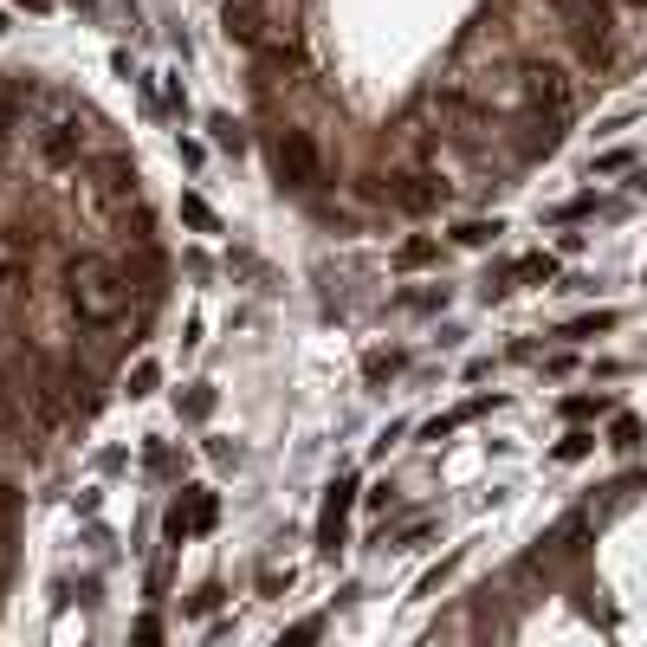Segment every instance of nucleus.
<instances>
[{
    "label": "nucleus",
    "mask_w": 647,
    "mask_h": 647,
    "mask_svg": "<svg viewBox=\"0 0 647 647\" xmlns=\"http://www.w3.org/2000/svg\"><path fill=\"white\" fill-rule=\"evenodd\" d=\"M628 7H647V0H628Z\"/></svg>",
    "instance_id": "nucleus-28"
},
{
    "label": "nucleus",
    "mask_w": 647,
    "mask_h": 647,
    "mask_svg": "<svg viewBox=\"0 0 647 647\" xmlns=\"http://www.w3.org/2000/svg\"><path fill=\"white\" fill-rule=\"evenodd\" d=\"M253 59H259V78H285V72H298V39H285V33H266L253 46Z\"/></svg>",
    "instance_id": "nucleus-9"
},
{
    "label": "nucleus",
    "mask_w": 647,
    "mask_h": 647,
    "mask_svg": "<svg viewBox=\"0 0 647 647\" xmlns=\"http://www.w3.org/2000/svg\"><path fill=\"white\" fill-rule=\"evenodd\" d=\"M434 253H440L434 240H402V253H395V266H402V272H421V266H434Z\"/></svg>",
    "instance_id": "nucleus-12"
},
{
    "label": "nucleus",
    "mask_w": 647,
    "mask_h": 647,
    "mask_svg": "<svg viewBox=\"0 0 647 647\" xmlns=\"http://www.w3.org/2000/svg\"><path fill=\"white\" fill-rule=\"evenodd\" d=\"M609 324H615V311H596V318H576L563 337H596V330H609Z\"/></svg>",
    "instance_id": "nucleus-19"
},
{
    "label": "nucleus",
    "mask_w": 647,
    "mask_h": 647,
    "mask_svg": "<svg viewBox=\"0 0 647 647\" xmlns=\"http://www.w3.org/2000/svg\"><path fill=\"white\" fill-rule=\"evenodd\" d=\"M214 518H220V499L208 486H188L182 499L169 505V538L182 544V538H195V531H214Z\"/></svg>",
    "instance_id": "nucleus-5"
},
{
    "label": "nucleus",
    "mask_w": 647,
    "mask_h": 647,
    "mask_svg": "<svg viewBox=\"0 0 647 647\" xmlns=\"http://www.w3.org/2000/svg\"><path fill=\"white\" fill-rule=\"evenodd\" d=\"M453 240L460 246H486V240H499V220H466V227H453Z\"/></svg>",
    "instance_id": "nucleus-15"
},
{
    "label": "nucleus",
    "mask_w": 647,
    "mask_h": 647,
    "mask_svg": "<svg viewBox=\"0 0 647 647\" xmlns=\"http://www.w3.org/2000/svg\"><path fill=\"white\" fill-rule=\"evenodd\" d=\"M220 33H227L233 46H246V52H253L259 39L272 33V13H266V0H227V7H220Z\"/></svg>",
    "instance_id": "nucleus-6"
},
{
    "label": "nucleus",
    "mask_w": 647,
    "mask_h": 647,
    "mask_svg": "<svg viewBox=\"0 0 647 647\" xmlns=\"http://www.w3.org/2000/svg\"><path fill=\"white\" fill-rule=\"evenodd\" d=\"M98 195L104 201H136V169L130 162H104L98 169Z\"/></svg>",
    "instance_id": "nucleus-10"
},
{
    "label": "nucleus",
    "mask_w": 647,
    "mask_h": 647,
    "mask_svg": "<svg viewBox=\"0 0 647 647\" xmlns=\"http://www.w3.org/2000/svg\"><path fill=\"white\" fill-rule=\"evenodd\" d=\"M628 162H635V156H628V149H609V156H602V162H596V169H602V175H622V169H628Z\"/></svg>",
    "instance_id": "nucleus-25"
},
{
    "label": "nucleus",
    "mask_w": 647,
    "mask_h": 647,
    "mask_svg": "<svg viewBox=\"0 0 647 647\" xmlns=\"http://www.w3.org/2000/svg\"><path fill=\"white\" fill-rule=\"evenodd\" d=\"M550 13L570 26V46L589 72H602V65L615 59V26H609V7H602V0H550Z\"/></svg>",
    "instance_id": "nucleus-2"
},
{
    "label": "nucleus",
    "mask_w": 647,
    "mask_h": 647,
    "mask_svg": "<svg viewBox=\"0 0 647 647\" xmlns=\"http://www.w3.org/2000/svg\"><path fill=\"white\" fill-rule=\"evenodd\" d=\"M609 447H622V453L641 447V421H635V415H615V421H609Z\"/></svg>",
    "instance_id": "nucleus-14"
},
{
    "label": "nucleus",
    "mask_w": 647,
    "mask_h": 647,
    "mask_svg": "<svg viewBox=\"0 0 647 647\" xmlns=\"http://www.w3.org/2000/svg\"><path fill=\"white\" fill-rule=\"evenodd\" d=\"M395 369H402V356H395V350H369L363 376H369V382H382V376H395Z\"/></svg>",
    "instance_id": "nucleus-16"
},
{
    "label": "nucleus",
    "mask_w": 647,
    "mask_h": 647,
    "mask_svg": "<svg viewBox=\"0 0 647 647\" xmlns=\"http://www.w3.org/2000/svg\"><path fill=\"white\" fill-rule=\"evenodd\" d=\"M563 415H570V421H589V415H596V402H589V395H570V402H563Z\"/></svg>",
    "instance_id": "nucleus-24"
},
{
    "label": "nucleus",
    "mask_w": 647,
    "mask_h": 647,
    "mask_svg": "<svg viewBox=\"0 0 647 647\" xmlns=\"http://www.w3.org/2000/svg\"><path fill=\"white\" fill-rule=\"evenodd\" d=\"M350 505H356V479H337V486H330V499H324V518H318V544H324V550H337V544H343Z\"/></svg>",
    "instance_id": "nucleus-7"
},
{
    "label": "nucleus",
    "mask_w": 647,
    "mask_h": 647,
    "mask_svg": "<svg viewBox=\"0 0 647 647\" xmlns=\"http://www.w3.org/2000/svg\"><path fill=\"white\" fill-rule=\"evenodd\" d=\"M272 169H279L285 188H318L324 182V156H318V143H311V130H279Z\"/></svg>",
    "instance_id": "nucleus-3"
},
{
    "label": "nucleus",
    "mask_w": 647,
    "mask_h": 647,
    "mask_svg": "<svg viewBox=\"0 0 647 647\" xmlns=\"http://www.w3.org/2000/svg\"><path fill=\"white\" fill-rule=\"evenodd\" d=\"M156 382H162V369H156V363H136L123 389H130V395H156Z\"/></svg>",
    "instance_id": "nucleus-17"
},
{
    "label": "nucleus",
    "mask_w": 647,
    "mask_h": 647,
    "mask_svg": "<svg viewBox=\"0 0 647 647\" xmlns=\"http://www.w3.org/2000/svg\"><path fill=\"white\" fill-rule=\"evenodd\" d=\"M65 292H72V311L85 324H117L130 311V272L104 253H78L65 266Z\"/></svg>",
    "instance_id": "nucleus-1"
},
{
    "label": "nucleus",
    "mask_w": 647,
    "mask_h": 647,
    "mask_svg": "<svg viewBox=\"0 0 647 647\" xmlns=\"http://www.w3.org/2000/svg\"><path fill=\"white\" fill-rule=\"evenodd\" d=\"M214 143H220V149H233V156H240V149H246V136H240V130H233V123H227V117H220V123H214Z\"/></svg>",
    "instance_id": "nucleus-22"
},
{
    "label": "nucleus",
    "mask_w": 647,
    "mask_h": 647,
    "mask_svg": "<svg viewBox=\"0 0 647 647\" xmlns=\"http://www.w3.org/2000/svg\"><path fill=\"white\" fill-rule=\"evenodd\" d=\"M39 149H46V162H72L78 156V123H52V130L39 136Z\"/></svg>",
    "instance_id": "nucleus-11"
},
{
    "label": "nucleus",
    "mask_w": 647,
    "mask_h": 647,
    "mask_svg": "<svg viewBox=\"0 0 647 647\" xmlns=\"http://www.w3.org/2000/svg\"><path fill=\"white\" fill-rule=\"evenodd\" d=\"M182 415H188V421H208V415H214V389H188V395H182Z\"/></svg>",
    "instance_id": "nucleus-18"
},
{
    "label": "nucleus",
    "mask_w": 647,
    "mask_h": 647,
    "mask_svg": "<svg viewBox=\"0 0 647 647\" xmlns=\"http://www.w3.org/2000/svg\"><path fill=\"white\" fill-rule=\"evenodd\" d=\"M440 195H447V188L428 182V175H395V182H389V201H395V208H408V214L440 208Z\"/></svg>",
    "instance_id": "nucleus-8"
},
{
    "label": "nucleus",
    "mask_w": 647,
    "mask_h": 647,
    "mask_svg": "<svg viewBox=\"0 0 647 647\" xmlns=\"http://www.w3.org/2000/svg\"><path fill=\"white\" fill-rule=\"evenodd\" d=\"M525 104L538 110V117H570V104H576V85H570V72L563 65H525Z\"/></svg>",
    "instance_id": "nucleus-4"
},
{
    "label": "nucleus",
    "mask_w": 647,
    "mask_h": 647,
    "mask_svg": "<svg viewBox=\"0 0 647 647\" xmlns=\"http://www.w3.org/2000/svg\"><path fill=\"white\" fill-rule=\"evenodd\" d=\"M0 33H7V20H0Z\"/></svg>",
    "instance_id": "nucleus-29"
},
{
    "label": "nucleus",
    "mask_w": 647,
    "mask_h": 647,
    "mask_svg": "<svg viewBox=\"0 0 647 647\" xmlns=\"http://www.w3.org/2000/svg\"><path fill=\"white\" fill-rule=\"evenodd\" d=\"M72 7H91V0H72Z\"/></svg>",
    "instance_id": "nucleus-27"
},
{
    "label": "nucleus",
    "mask_w": 647,
    "mask_h": 647,
    "mask_svg": "<svg viewBox=\"0 0 647 647\" xmlns=\"http://www.w3.org/2000/svg\"><path fill=\"white\" fill-rule=\"evenodd\" d=\"M20 117H26V104H20V98H0V136L20 130Z\"/></svg>",
    "instance_id": "nucleus-23"
},
{
    "label": "nucleus",
    "mask_w": 647,
    "mask_h": 647,
    "mask_svg": "<svg viewBox=\"0 0 647 647\" xmlns=\"http://www.w3.org/2000/svg\"><path fill=\"white\" fill-rule=\"evenodd\" d=\"M596 447V434H563V447H557V460H583V453Z\"/></svg>",
    "instance_id": "nucleus-20"
},
{
    "label": "nucleus",
    "mask_w": 647,
    "mask_h": 647,
    "mask_svg": "<svg viewBox=\"0 0 647 647\" xmlns=\"http://www.w3.org/2000/svg\"><path fill=\"white\" fill-rule=\"evenodd\" d=\"M182 220H188L195 233H220V220H214V208H208L201 195H182Z\"/></svg>",
    "instance_id": "nucleus-13"
},
{
    "label": "nucleus",
    "mask_w": 647,
    "mask_h": 647,
    "mask_svg": "<svg viewBox=\"0 0 647 647\" xmlns=\"http://www.w3.org/2000/svg\"><path fill=\"white\" fill-rule=\"evenodd\" d=\"M20 7H26V13H46V7H52V0H20Z\"/></svg>",
    "instance_id": "nucleus-26"
},
{
    "label": "nucleus",
    "mask_w": 647,
    "mask_h": 647,
    "mask_svg": "<svg viewBox=\"0 0 647 647\" xmlns=\"http://www.w3.org/2000/svg\"><path fill=\"white\" fill-rule=\"evenodd\" d=\"M550 272H557V259H550V253H531L525 266H518V279H550Z\"/></svg>",
    "instance_id": "nucleus-21"
}]
</instances>
